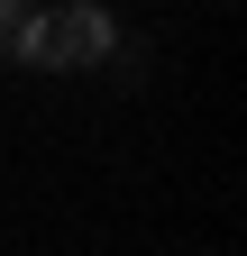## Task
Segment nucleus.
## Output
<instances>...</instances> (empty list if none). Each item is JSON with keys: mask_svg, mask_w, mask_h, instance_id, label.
<instances>
[{"mask_svg": "<svg viewBox=\"0 0 247 256\" xmlns=\"http://www.w3.org/2000/svg\"><path fill=\"white\" fill-rule=\"evenodd\" d=\"M18 18H28V0H0V55L18 46Z\"/></svg>", "mask_w": 247, "mask_h": 256, "instance_id": "f03ea898", "label": "nucleus"}, {"mask_svg": "<svg viewBox=\"0 0 247 256\" xmlns=\"http://www.w3.org/2000/svg\"><path fill=\"white\" fill-rule=\"evenodd\" d=\"M119 46V28L101 0H64V10H28L18 18V64H46V74H82V64H101Z\"/></svg>", "mask_w": 247, "mask_h": 256, "instance_id": "f257e3e1", "label": "nucleus"}]
</instances>
